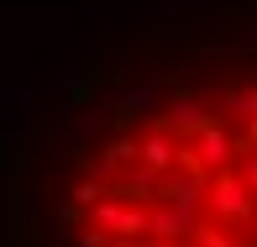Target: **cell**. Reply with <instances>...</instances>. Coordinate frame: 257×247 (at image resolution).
Listing matches in <instances>:
<instances>
[{
	"mask_svg": "<svg viewBox=\"0 0 257 247\" xmlns=\"http://www.w3.org/2000/svg\"><path fill=\"white\" fill-rule=\"evenodd\" d=\"M115 247H142V242H115Z\"/></svg>",
	"mask_w": 257,
	"mask_h": 247,
	"instance_id": "cell-18",
	"label": "cell"
},
{
	"mask_svg": "<svg viewBox=\"0 0 257 247\" xmlns=\"http://www.w3.org/2000/svg\"><path fill=\"white\" fill-rule=\"evenodd\" d=\"M247 152H257V121H247Z\"/></svg>",
	"mask_w": 257,
	"mask_h": 247,
	"instance_id": "cell-16",
	"label": "cell"
},
{
	"mask_svg": "<svg viewBox=\"0 0 257 247\" xmlns=\"http://www.w3.org/2000/svg\"><path fill=\"white\" fill-rule=\"evenodd\" d=\"M158 105H163V90H153V85H121L115 90V111L121 116H147L153 121Z\"/></svg>",
	"mask_w": 257,
	"mask_h": 247,
	"instance_id": "cell-9",
	"label": "cell"
},
{
	"mask_svg": "<svg viewBox=\"0 0 257 247\" xmlns=\"http://www.w3.org/2000/svg\"><path fill=\"white\" fill-rule=\"evenodd\" d=\"M163 121H168V132L179 137V142H194L200 132L215 126V111H210L200 95H189V90H173L168 105H163Z\"/></svg>",
	"mask_w": 257,
	"mask_h": 247,
	"instance_id": "cell-3",
	"label": "cell"
},
{
	"mask_svg": "<svg viewBox=\"0 0 257 247\" xmlns=\"http://www.w3.org/2000/svg\"><path fill=\"white\" fill-rule=\"evenodd\" d=\"M205 210H210V221H215V226H247V221L257 216V195L247 190V179L231 169V174H215V179H210Z\"/></svg>",
	"mask_w": 257,
	"mask_h": 247,
	"instance_id": "cell-1",
	"label": "cell"
},
{
	"mask_svg": "<svg viewBox=\"0 0 257 247\" xmlns=\"http://www.w3.org/2000/svg\"><path fill=\"white\" fill-rule=\"evenodd\" d=\"M137 163V137H110L100 147V158H89V179H100L105 190L126 179V169Z\"/></svg>",
	"mask_w": 257,
	"mask_h": 247,
	"instance_id": "cell-5",
	"label": "cell"
},
{
	"mask_svg": "<svg viewBox=\"0 0 257 247\" xmlns=\"http://www.w3.org/2000/svg\"><path fill=\"white\" fill-rule=\"evenodd\" d=\"M74 247H115V237H110V231H100V226H89V221H84V226L74 231Z\"/></svg>",
	"mask_w": 257,
	"mask_h": 247,
	"instance_id": "cell-12",
	"label": "cell"
},
{
	"mask_svg": "<svg viewBox=\"0 0 257 247\" xmlns=\"http://www.w3.org/2000/svg\"><path fill=\"white\" fill-rule=\"evenodd\" d=\"M100 126H105V116H100V111H89L84 121H79V137H100Z\"/></svg>",
	"mask_w": 257,
	"mask_h": 247,
	"instance_id": "cell-15",
	"label": "cell"
},
{
	"mask_svg": "<svg viewBox=\"0 0 257 247\" xmlns=\"http://www.w3.org/2000/svg\"><path fill=\"white\" fill-rule=\"evenodd\" d=\"M226 116H236V121H257V85H231L226 90Z\"/></svg>",
	"mask_w": 257,
	"mask_h": 247,
	"instance_id": "cell-10",
	"label": "cell"
},
{
	"mask_svg": "<svg viewBox=\"0 0 257 247\" xmlns=\"http://www.w3.org/2000/svg\"><path fill=\"white\" fill-rule=\"evenodd\" d=\"M173 174H200V179H210V169L200 163V152H194V142H184V152H179V169Z\"/></svg>",
	"mask_w": 257,
	"mask_h": 247,
	"instance_id": "cell-13",
	"label": "cell"
},
{
	"mask_svg": "<svg viewBox=\"0 0 257 247\" xmlns=\"http://www.w3.org/2000/svg\"><path fill=\"white\" fill-rule=\"evenodd\" d=\"M158 247H189V242H158Z\"/></svg>",
	"mask_w": 257,
	"mask_h": 247,
	"instance_id": "cell-17",
	"label": "cell"
},
{
	"mask_svg": "<svg viewBox=\"0 0 257 247\" xmlns=\"http://www.w3.org/2000/svg\"><path fill=\"white\" fill-rule=\"evenodd\" d=\"M236 174L247 179V190L257 195V152H247V158H241V169H236Z\"/></svg>",
	"mask_w": 257,
	"mask_h": 247,
	"instance_id": "cell-14",
	"label": "cell"
},
{
	"mask_svg": "<svg viewBox=\"0 0 257 247\" xmlns=\"http://www.w3.org/2000/svg\"><path fill=\"white\" fill-rule=\"evenodd\" d=\"M89 226L110 231L115 242H142V237H147V226H153V205H132V200L105 195L100 205L89 210Z\"/></svg>",
	"mask_w": 257,
	"mask_h": 247,
	"instance_id": "cell-2",
	"label": "cell"
},
{
	"mask_svg": "<svg viewBox=\"0 0 257 247\" xmlns=\"http://www.w3.org/2000/svg\"><path fill=\"white\" fill-rule=\"evenodd\" d=\"M179 152H184V142L168 132L163 116L142 121V132H137V163H147V169H158V174H173L179 169Z\"/></svg>",
	"mask_w": 257,
	"mask_h": 247,
	"instance_id": "cell-4",
	"label": "cell"
},
{
	"mask_svg": "<svg viewBox=\"0 0 257 247\" xmlns=\"http://www.w3.org/2000/svg\"><path fill=\"white\" fill-rule=\"evenodd\" d=\"M163 200L179 210H189V216H200L205 200H210V179H200V174H168V184H163ZM205 221V216H200Z\"/></svg>",
	"mask_w": 257,
	"mask_h": 247,
	"instance_id": "cell-8",
	"label": "cell"
},
{
	"mask_svg": "<svg viewBox=\"0 0 257 247\" xmlns=\"http://www.w3.org/2000/svg\"><path fill=\"white\" fill-rule=\"evenodd\" d=\"M194 226H200V216H189V210H179V205H168V200H158L147 237H158V242H189Z\"/></svg>",
	"mask_w": 257,
	"mask_h": 247,
	"instance_id": "cell-6",
	"label": "cell"
},
{
	"mask_svg": "<svg viewBox=\"0 0 257 247\" xmlns=\"http://www.w3.org/2000/svg\"><path fill=\"white\" fill-rule=\"evenodd\" d=\"M105 195H110V190H105V184H100V179H89V174H84V179H79V184H74V190H68V200H74V205H79V210H84V216H89V210H95V205H100V200H105Z\"/></svg>",
	"mask_w": 257,
	"mask_h": 247,
	"instance_id": "cell-11",
	"label": "cell"
},
{
	"mask_svg": "<svg viewBox=\"0 0 257 247\" xmlns=\"http://www.w3.org/2000/svg\"><path fill=\"white\" fill-rule=\"evenodd\" d=\"M194 152H200V163L210 169V179H215V174H231V152H236V137L226 132V126H210V132H200L194 137Z\"/></svg>",
	"mask_w": 257,
	"mask_h": 247,
	"instance_id": "cell-7",
	"label": "cell"
}]
</instances>
